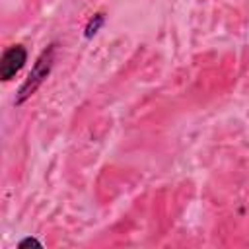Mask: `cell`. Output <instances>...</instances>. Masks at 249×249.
Wrapping results in <instances>:
<instances>
[{
    "label": "cell",
    "instance_id": "277c9868",
    "mask_svg": "<svg viewBox=\"0 0 249 249\" xmlns=\"http://www.w3.org/2000/svg\"><path fill=\"white\" fill-rule=\"evenodd\" d=\"M31 245H35V247H43V243L41 241H37L35 237H25V239H21L19 243H18V247H31Z\"/></svg>",
    "mask_w": 249,
    "mask_h": 249
},
{
    "label": "cell",
    "instance_id": "7a4b0ae2",
    "mask_svg": "<svg viewBox=\"0 0 249 249\" xmlns=\"http://www.w3.org/2000/svg\"><path fill=\"white\" fill-rule=\"evenodd\" d=\"M27 62V51L23 45H12L2 53L0 58V78L2 82H10Z\"/></svg>",
    "mask_w": 249,
    "mask_h": 249
},
{
    "label": "cell",
    "instance_id": "3957f363",
    "mask_svg": "<svg viewBox=\"0 0 249 249\" xmlns=\"http://www.w3.org/2000/svg\"><path fill=\"white\" fill-rule=\"evenodd\" d=\"M103 23H105V14H103V12L93 14V16L88 19L86 27H84V37H86V39H91L93 35H97V31L103 27Z\"/></svg>",
    "mask_w": 249,
    "mask_h": 249
},
{
    "label": "cell",
    "instance_id": "6da1fadb",
    "mask_svg": "<svg viewBox=\"0 0 249 249\" xmlns=\"http://www.w3.org/2000/svg\"><path fill=\"white\" fill-rule=\"evenodd\" d=\"M54 53H56V43H51L47 49H43V53L37 56V60L33 62L27 78L23 80V84L19 86L18 93H16V99L14 103L16 105H21L25 103L37 89L39 86L49 78L51 70H53V64H54Z\"/></svg>",
    "mask_w": 249,
    "mask_h": 249
}]
</instances>
